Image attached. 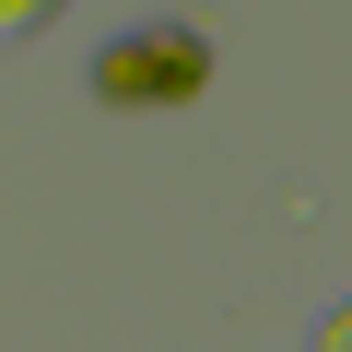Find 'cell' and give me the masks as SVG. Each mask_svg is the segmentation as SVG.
<instances>
[{
  "label": "cell",
  "instance_id": "cell-1",
  "mask_svg": "<svg viewBox=\"0 0 352 352\" xmlns=\"http://www.w3.org/2000/svg\"><path fill=\"white\" fill-rule=\"evenodd\" d=\"M200 82H212V36L200 24H129L94 59V94L106 106H188Z\"/></svg>",
  "mask_w": 352,
  "mask_h": 352
},
{
  "label": "cell",
  "instance_id": "cell-2",
  "mask_svg": "<svg viewBox=\"0 0 352 352\" xmlns=\"http://www.w3.org/2000/svg\"><path fill=\"white\" fill-rule=\"evenodd\" d=\"M47 12H59V0H0V36H36Z\"/></svg>",
  "mask_w": 352,
  "mask_h": 352
},
{
  "label": "cell",
  "instance_id": "cell-3",
  "mask_svg": "<svg viewBox=\"0 0 352 352\" xmlns=\"http://www.w3.org/2000/svg\"><path fill=\"white\" fill-rule=\"evenodd\" d=\"M317 352H352V294H340V305L317 317Z\"/></svg>",
  "mask_w": 352,
  "mask_h": 352
}]
</instances>
